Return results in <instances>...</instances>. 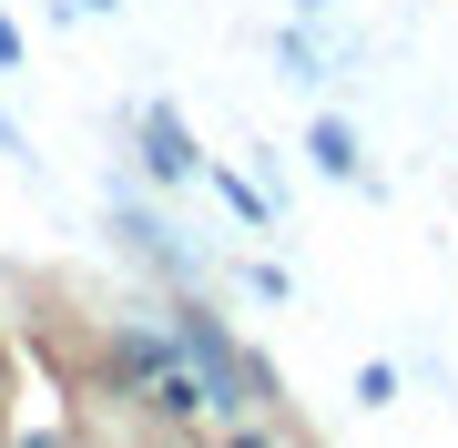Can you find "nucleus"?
<instances>
[{"label":"nucleus","instance_id":"1","mask_svg":"<svg viewBox=\"0 0 458 448\" xmlns=\"http://www.w3.org/2000/svg\"><path fill=\"white\" fill-rule=\"evenodd\" d=\"M174 347H183V357L204 367V387H214V408H225V398H234V377H245V367H234V347H225V326H214V316L194 306V316H183V326H174Z\"/></svg>","mask_w":458,"mask_h":448},{"label":"nucleus","instance_id":"2","mask_svg":"<svg viewBox=\"0 0 458 448\" xmlns=\"http://www.w3.org/2000/svg\"><path fill=\"white\" fill-rule=\"evenodd\" d=\"M143 164L164 183H183V173H194V133H183L174 113H143Z\"/></svg>","mask_w":458,"mask_h":448},{"label":"nucleus","instance_id":"3","mask_svg":"<svg viewBox=\"0 0 458 448\" xmlns=\"http://www.w3.org/2000/svg\"><path fill=\"white\" fill-rule=\"evenodd\" d=\"M113 367H123V377H143V387H153V377L174 367V347H164L153 326H123V336H113Z\"/></svg>","mask_w":458,"mask_h":448},{"label":"nucleus","instance_id":"4","mask_svg":"<svg viewBox=\"0 0 458 448\" xmlns=\"http://www.w3.org/2000/svg\"><path fill=\"white\" fill-rule=\"evenodd\" d=\"M316 173H357V133H346V123H316Z\"/></svg>","mask_w":458,"mask_h":448},{"label":"nucleus","instance_id":"5","mask_svg":"<svg viewBox=\"0 0 458 448\" xmlns=\"http://www.w3.org/2000/svg\"><path fill=\"white\" fill-rule=\"evenodd\" d=\"M72 11H123V0H72Z\"/></svg>","mask_w":458,"mask_h":448},{"label":"nucleus","instance_id":"6","mask_svg":"<svg viewBox=\"0 0 458 448\" xmlns=\"http://www.w3.org/2000/svg\"><path fill=\"white\" fill-rule=\"evenodd\" d=\"M295 11H336V0H295Z\"/></svg>","mask_w":458,"mask_h":448},{"label":"nucleus","instance_id":"7","mask_svg":"<svg viewBox=\"0 0 458 448\" xmlns=\"http://www.w3.org/2000/svg\"><path fill=\"white\" fill-rule=\"evenodd\" d=\"M0 143H21V133H11V113H0Z\"/></svg>","mask_w":458,"mask_h":448},{"label":"nucleus","instance_id":"8","mask_svg":"<svg viewBox=\"0 0 458 448\" xmlns=\"http://www.w3.org/2000/svg\"><path fill=\"white\" fill-rule=\"evenodd\" d=\"M31 448H62V438H31Z\"/></svg>","mask_w":458,"mask_h":448}]
</instances>
